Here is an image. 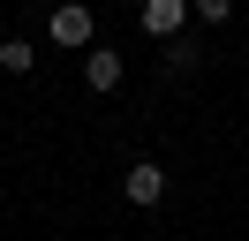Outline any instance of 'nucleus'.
<instances>
[{"mask_svg": "<svg viewBox=\"0 0 249 241\" xmlns=\"http://www.w3.org/2000/svg\"><path fill=\"white\" fill-rule=\"evenodd\" d=\"M136 23L151 30V38H181V23H189V0H143V8H136Z\"/></svg>", "mask_w": 249, "mask_h": 241, "instance_id": "f257e3e1", "label": "nucleus"}, {"mask_svg": "<svg viewBox=\"0 0 249 241\" xmlns=\"http://www.w3.org/2000/svg\"><path fill=\"white\" fill-rule=\"evenodd\" d=\"M121 189H128V204H159V196H166V166H159V158H136L121 173Z\"/></svg>", "mask_w": 249, "mask_h": 241, "instance_id": "f03ea898", "label": "nucleus"}, {"mask_svg": "<svg viewBox=\"0 0 249 241\" xmlns=\"http://www.w3.org/2000/svg\"><path fill=\"white\" fill-rule=\"evenodd\" d=\"M53 45H91V8L83 0H61L53 8Z\"/></svg>", "mask_w": 249, "mask_h": 241, "instance_id": "7ed1b4c3", "label": "nucleus"}, {"mask_svg": "<svg viewBox=\"0 0 249 241\" xmlns=\"http://www.w3.org/2000/svg\"><path fill=\"white\" fill-rule=\"evenodd\" d=\"M83 83L91 90H121V53H113V45H91V53H83Z\"/></svg>", "mask_w": 249, "mask_h": 241, "instance_id": "20e7f679", "label": "nucleus"}, {"mask_svg": "<svg viewBox=\"0 0 249 241\" xmlns=\"http://www.w3.org/2000/svg\"><path fill=\"white\" fill-rule=\"evenodd\" d=\"M38 68V45L31 38H0V75H31Z\"/></svg>", "mask_w": 249, "mask_h": 241, "instance_id": "39448f33", "label": "nucleus"}, {"mask_svg": "<svg viewBox=\"0 0 249 241\" xmlns=\"http://www.w3.org/2000/svg\"><path fill=\"white\" fill-rule=\"evenodd\" d=\"M196 60H204L196 38H166V75H174V68H196Z\"/></svg>", "mask_w": 249, "mask_h": 241, "instance_id": "423d86ee", "label": "nucleus"}, {"mask_svg": "<svg viewBox=\"0 0 249 241\" xmlns=\"http://www.w3.org/2000/svg\"><path fill=\"white\" fill-rule=\"evenodd\" d=\"M189 15H204V23H227V15H234V0H189Z\"/></svg>", "mask_w": 249, "mask_h": 241, "instance_id": "0eeeda50", "label": "nucleus"}]
</instances>
